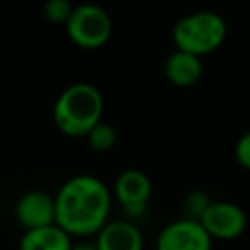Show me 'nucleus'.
Returning a JSON list of instances; mask_svg holds the SVG:
<instances>
[{"mask_svg": "<svg viewBox=\"0 0 250 250\" xmlns=\"http://www.w3.org/2000/svg\"><path fill=\"white\" fill-rule=\"evenodd\" d=\"M70 250H98V248L92 242H78V244H72Z\"/></svg>", "mask_w": 250, "mask_h": 250, "instance_id": "dca6fc26", "label": "nucleus"}, {"mask_svg": "<svg viewBox=\"0 0 250 250\" xmlns=\"http://www.w3.org/2000/svg\"><path fill=\"white\" fill-rule=\"evenodd\" d=\"M150 180L141 170H125L119 174L113 186L115 199L119 201L121 209L129 217H139L145 213L148 199H150Z\"/></svg>", "mask_w": 250, "mask_h": 250, "instance_id": "0eeeda50", "label": "nucleus"}, {"mask_svg": "<svg viewBox=\"0 0 250 250\" xmlns=\"http://www.w3.org/2000/svg\"><path fill=\"white\" fill-rule=\"evenodd\" d=\"M234 158H236V162L242 168L250 170V131L244 133L236 141V145H234Z\"/></svg>", "mask_w": 250, "mask_h": 250, "instance_id": "2eb2a0df", "label": "nucleus"}, {"mask_svg": "<svg viewBox=\"0 0 250 250\" xmlns=\"http://www.w3.org/2000/svg\"><path fill=\"white\" fill-rule=\"evenodd\" d=\"M211 236L199 221L191 219H178L166 225L156 238V250H211Z\"/></svg>", "mask_w": 250, "mask_h": 250, "instance_id": "423d86ee", "label": "nucleus"}, {"mask_svg": "<svg viewBox=\"0 0 250 250\" xmlns=\"http://www.w3.org/2000/svg\"><path fill=\"white\" fill-rule=\"evenodd\" d=\"M16 219L25 230L55 225V197L45 191H27L16 203Z\"/></svg>", "mask_w": 250, "mask_h": 250, "instance_id": "6e6552de", "label": "nucleus"}, {"mask_svg": "<svg viewBox=\"0 0 250 250\" xmlns=\"http://www.w3.org/2000/svg\"><path fill=\"white\" fill-rule=\"evenodd\" d=\"M72 8L74 6L70 4V0H47L43 6V12L51 23H66Z\"/></svg>", "mask_w": 250, "mask_h": 250, "instance_id": "ddd939ff", "label": "nucleus"}, {"mask_svg": "<svg viewBox=\"0 0 250 250\" xmlns=\"http://www.w3.org/2000/svg\"><path fill=\"white\" fill-rule=\"evenodd\" d=\"M70 236L57 225L25 230L20 240V250H70Z\"/></svg>", "mask_w": 250, "mask_h": 250, "instance_id": "9b49d317", "label": "nucleus"}, {"mask_svg": "<svg viewBox=\"0 0 250 250\" xmlns=\"http://www.w3.org/2000/svg\"><path fill=\"white\" fill-rule=\"evenodd\" d=\"M64 25L70 41L82 49H98L111 35V18L96 4L74 6Z\"/></svg>", "mask_w": 250, "mask_h": 250, "instance_id": "20e7f679", "label": "nucleus"}, {"mask_svg": "<svg viewBox=\"0 0 250 250\" xmlns=\"http://www.w3.org/2000/svg\"><path fill=\"white\" fill-rule=\"evenodd\" d=\"M211 201L207 199V195L205 193H201V191H193V193H189L188 195V199H186V217L184 219H191V221H199V217L203 215V211L207 209V205H209Z\"/></svg>", "mask_w": 250, "mask_h": 250, "instance_id": "4468645a", "label": "nucleus"}, {"mask_svg": "<svg viewBox=\"0 0 250 250\" xmlns=\"http://www.w3.org/2000/svg\"><path fill=\"white\" fill-rule=\"evenodd\" d=\"M227 37V23L217 12L201 10L184 16L172 29V39L178 51L201 57L217 51Z\"/></svg>", "mask_w": 250, "mask_h": 250, "instance_id": "7ed1b4c3", "label": "nucleus"}, {"mask_svg": "<svg viewBox=\"0 0 250 250\" xmlns=\"http://www.w3.org/2000/svg\"><path fill=\"white\" fill-rule=\"evenodd\" d=\"M111 193L96 176H74L55 195V225L68 236L98 234L107 223Z\"/></svg>", "mask_w": 250, "mask_h": 250, "instance_id": "f257e3e1", "label": "nucleus"}, {"mask_svg": "<svg viewBox=\"0 0 250 250\" xmlns=\"http://www.w3.org/2000/svg\"><path fill=\"white\" fill-rule=\"evenodd\" d=\"M94 244L98 250H143V234L129 221H107Z\"/></svg>", "mask_w": 250, "mask_h": 250, "instance_id": "1a4fd4ad", "label": "nucleus"}, {"mask_svg": "<svg viewBox=\"0 0 250 250\" xmlns=\"http://www.w3.org/2000/svg\"><path fill=\"white\" fill-rule=\"evenodd\" d=\"M104 113V98L100 90L86 82H76L64 88L55 105V125L68 137H86L100 121Z\"/></svg>", "mask_w": 250, "mask_h": 250, "instance_id": "f03ea898", "label": "nucleus"}, {"mask_svg": "<svg viewBox=\"0 0 250 250\" xmlns=\"http://www.w3.org/2000/svg\"><path fill=\"white\" fill-rule=\"evenodd\" d=\"M199 225L205 229L211 240H234L246 229V213L236 203L211 201L199 217Z\"/></svg>", "mask_w": 250, "mask_h": 250, "instance_id": "39448f33", "label": "nucleus"}, {"mask_svg": "<svg viewBox=\"0 0 250 250\" xmlns=\"http://www.w3.org/2000/svg\"><path fill=\"white\" fill-rule=\"evenodd\" d=\"M86 139H88V145H90L94 150L105 152V150H109V148L115 145V141H117V131L113 129V125L100 121V123L86 135Z\"/></svg>", "mask_w": 250, "mask_h": 250, "instance_id": "f8f14e48", "label": "nucleus"}, {"mask_svg": "<svg viewBox=\"0 0 250 250\" xmlns=\"http://www.w3.org/2000/svg\"><path fill=\"white\" fill-rule=\"evenodd\" d=\"M164 74H166L168 82H172L174 86L189 88L201 78L203 66H201L199 57L176 49L164 62Z\"/></svg>", "mask_w": 250, "mask_h": 250, "instance_id": "9d476101", "label": "nucleus"}]
</instances>
